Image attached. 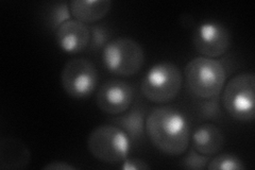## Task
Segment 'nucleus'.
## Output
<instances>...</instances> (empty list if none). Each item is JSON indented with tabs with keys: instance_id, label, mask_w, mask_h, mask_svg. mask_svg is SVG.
I'll return each instance as SVG.
<instances>
[{
	"instance_id": "1",
	"label": "nucleus",
	"mask_w": 255,
	"mask_h": 170,
	"mask_svg": "<svg viewBox=\"0 0 255 170\" xmlns=\"http://www.w3.org/2000/svg\"><path fill=\"white\" fill-rule=\"evenodd\" d=\"M146 135L159 152L168 157L182 156L189 147L190 120L181 109L162 104L148 113Z\"/></svg>"
},
{
	"instance_id": "2",
	"label": "nucleus",
	"mask_w": 255,
	"mask_h": 170,
	"mask_svg": "<svg viewBox=\"0 0 255 170\" xmlns=\"http://www.w3.org/2000/svg\"><path fill=\"white\" fill-rule=\"evenodd\" d=\"M183 77L191 96L196 99H209L221 94L226 85L227 69L222 62L200 55L186 64Z\"/></svg>"
},
{
	"instance_id": "3",
	"label": "nucleus",
	"mask_w": 255,
	"mask_h": 170,
	"mask_svg": "<svg viewBox=\"0 0 255 170\" xmlns=\"http://www.w3.org/2000/svg\"><path fill=\"white\" fill-rule=\"evenodd\" d=\"M183 74L178 65L162 61L151 66L140 82V93L156 104H167L179 96L183 85Z\"/></svg>"
},
{
	"instance_id": "4",
	"label": "nucleus",
	"mask_w": 255,
	"mask_h": 170,
	"mask_svg": "<svg viewBox=\"0 0 255 170\" xmlns=\"http://www.w3.org/2000/svg\"><path fill=\"white\" fill-rule=\"evenodd\" d=\"M228 114L242 123H251L255 116V76L252 71L231 78L220 95Z\"/></svg>"
},
{
	"instance_id": "5",
	"label": "nucleus",
	"mask_w": 255,
	"mask_h": 170,
	"mask_svg": "<svg viewBox=\"0 0 255 170\" xmlns=\"http://www.w3.org/2000/svg\"><path fill=\"white\" fill-rule=\"evenodd\" d=\"M145 50L133 38L112 39L101 51L103 66L111 74L119 77H132L138 74L145 64Z\"/></svg>"
},
{
	"instance_id": "6",
	"label": "nucleus",
	"mask_w": 255,
	"mask_h": 170,
	"mask_svg": "<svg viewBox=\"0 0 255 170\" xmlns=\"http://www.w3.org/2000/svg\"><path fill=\"white\" fill-rule=\"evenodd\" d=\"M87 149L103 163L119 164L129 157L132 143L121 128L113 124L100 125L87 137Z\"/></svg>"
},
{
	"instance_id": "7",
	"label": "nucleus",
	"mask_w": 255,
	"mask_h": 170,
	"mask_svg": "<svg viewBox=\"0 0 255 170\" xmlns=\"http://www.w3.org/2000/svg\"><path fill=\"white\" fill-rule=\"evenodd\" d=\"M60 79L64 92L69 97L74 99H85L97 90L99 72L92 61L77 58L65 63Z\"/></svg>"
},
{
	"instance_id": "8",
	"label": "nucleus",
	"mask_w": 255,
	"mask_h": 170,
	"mask_svg": "<svg viewBox=\"0 0 255 170\" xmlns=\"http://www.w3.org/2000/svg\"><path fill=\"white\" fill-rule=\"evenodd\" d=\"M191 40L199 54L216 59L229 51L232 44V35L223 23L216 20H206L195 27Z\"/></svg>"
},
{
	"instance_id": "9",
	"label": "nucleus",
	"mask_w": 255,
	"mask_h": 170,
	"mask_svg": "<svg viewBox=\"0 0 255 170\" xmlns=\"http://www.w3.org/2000/svg\"><path fill=\"white\" fill-rule=\"evenodd\" d=\"M135 86L121 79L103 82L96 93V104L100 111L111 116L125 113L134 103Z\"/></svg>"
},
{
	"instance_id": "10",
	"label": "nucleus",
	"mask_w": 255,
	"mask_h": 170,
	"mask_svg": "<svg viewBox=\"0 0 255 170\" xmlns=\"http://www.w3.org/2000/svg\"><path fill=\"white\" fill-rule=\"evenodd\" d=\"M91 40V30L86 23L71 18L55 32V43L60 50L76 54L89 49Z\"/></svg>"
},
{
	"instance_id": "11",
	"label": "nucleus",
	"mask_w": 255,
	"mask_h": 170,
	"mask_svg": "<svg viewBox=\"0 0 255 170\" xmlns=\"http://www.w3.org/2000/svg\"><path fill=\"white\" fill-rule=\"evenodd\" d=\"M148 113L145 105L140 102H135L123 114L112 118L110 123L121 128L132 144H140L145 140Z\"/></svg>"
},
{
	"instance_id": "12",
	"label": "nucleus",
	"mask_w": 255,
	"mask_h": 170,
	"mask_svg": "<svg viewBox=\"0 0 255 170\" xmlns=\"http://www.w3.org/2000/svg\"><path fill=\"white\" fill-rule=\"evenodd\" d=\"M190 142L196 151L211 158L222 150L225 146V134L214 123H205L191 132Z\"/></svg>"
},
{
	"instance_id": "13",
	"label": "nucleus",
	"mask_w": 255,
	"mask_h": 170,
	"mask_svg": "<svg viewBox=\"0 0 255 170\" xmlns=\"http://www.w3.org/2000/svg\"><path fill=\"white\" fill-rule=\"evenodd\" d=\"M31 160L27 146L16 139H2L0 142V168L23 169Z\"/></svg>"
},
{
	"instance_id": "14",
	"label": "nucleus",
	"mask_w": 255,
	"mask_h": 170,
	"mask_svg": "<svg viewBox=\"0 0 255 170\" xmlns=\"http://www.w3.org/2000/svg\"><path fill=\"white\" fill-rule=\"evenodd\" d=\"M111 0H73L69 2L71 15L84 23H96L110 12Z\"/></svg>"
},
{
	"instance_id": "15",
	"label": "nucleus",
	"mask_w": 255,
	"mask_h": 170,
	"mask_svg": "<svg viewBox=\"0 0 255 170\" xmlns=\"http://www.w3.org/2000/svg\"><path fill=\"white\" fill-rule=\"evenodd\" d=\"M71 16L69 3L65 1L51 3L45 12V25L55 33L63 23L71 19Z\"/></svg>"
},
{
	"instance_id": "16",
	"label": "nucleus",
	"mask_w": 255,
	"mask_h": 170,
	"mask_svg": "<svg viewBox=\"0 0 255 170\" xmlns=\"http://www.w3.org/2000/svg\"><path fill=\"white\" fill-rule=\"evenodd\" d=\"M220 95L209 99H196L197 112L199 116L205 120L213 121V123L220 121V119L223 117Z\"/></svg>"
},
{
	"instance_id": "17",
	"label": "nucleus",
	"mask_w": 255,
	"mask_h": 170,
	"mask_svg": "<svg viewBox=\"0 0 255 170\" xmlns=\"http://www.w3.org/2000/svg\"><path fill=\"white\" fill-rule=\"evenodd\" d=\"M209 170H244L246 166L238 157L231 153H218L211 157L206 167Z\"/></svg>"
},
{
	"instance_id": "18",
	"label": "nucleus",
	"mask_w": 255,
	"mask_h": 170,
	"mask_svg": "<svg viewBox=\"0 0 255 170\" xmlns=\"http://www.w3.org/2000/svg\"><path fill=\"white\" fill-rule=\"evenodd\" d=\"M91 40L89 50L97 52L102 50L111 42V30L105 23H93L90 27Z\"/></svg>"
},
{
	"instance_id": "19",
	"label": "nucleus",
	"mask_w": 255,
	"mask_h": 170,
	"mask_svg": "<svg viewBox=\"0 0 255 170\" xmlns=\"http://www.w3.org/2000/svg\"><path fill=\"white\" fill-rule=\"evenodd\" d=\"M210 157H206L201 155L194 148L188 150V152L184 156L182 160V166L186 169H193V170H202L207 167L209 164Z\"/></svg>"
},
{
	"instance_id": "20",
	"label": "nucleus",
	"mask_w": 255,
	"mask_h": 170,
	"mask_svg": "<svg viewBox=\"0 0 255 170\" xmlns=\"http://www.w3.org/2000/svg\"><path fill=\"white\" fill-rule=\"evenodd\" d=\"M121 167L124 170H148L151 168L146 161H142L140 159H129V158H127L123 162Z\"/></svg>"
},
{
	"instance_id": "21",
	"label": "nucleus",
	"mask_w": 255,
	"mask_h": 170,
	"mask_svg": "<svg viewBox=\"0 0 255 170\" xmlns=\"http://www.w3.org/2000/svg\"><path fill=\"white\" fill-rule=\"evenodd\" d=\"M45 170H75L76 167L63 161H54L44 166Z\"/></svg>"
}]
</instances>
